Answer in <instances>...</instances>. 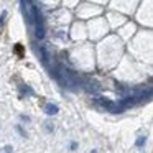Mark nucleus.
<instances>
[{
	"label": "nucleus",
	"instance_id": "nucleus-8",
	"mask_svg": "<svg viewBox=\"0 0 153 153\" xmlns=\"http://www.w3.org/2000/svg\"><path fill=\"white\" fill-rule=\"evenodd\" d=\"M92 153H97V152H92Z\"/></svg>",
	"mask_w": 153,
	"mask_h": 153
},
{
	"label": "nucleus",
	"instance_id": "nucleus-4",
	"mask_svg": "<svg viewBox=\"0 0 153 153\" xmlns=\"http://www.w3.org/2000/svg\"><path fill=\"white\" fill-rule=\"evenodd\" d=\"M145 142H146V138H145V137H140V138L137 140V143H135V145L138 146V148H142V146L145 145Z\"/></svg>",
	"mask_w": 153,
	"mask_h": 153
},
{
	"label": "nucleus",
	"instance_id": "nucleus-3",
	"mask_svg": "<svg viewBox=\"0 0 153 153\" xmlns=\"http://www.w3.org/2000/svg\"><path fill=\"white\" fill-rule=\"evenodd\" d=\"M58 112H59V107L56 104H46L45 105V114L46 115H56Z\"/></svg>",
	"mask_w": 153,
	"mask_h": 153
},
{
	"label": "nucleus",
	"instance_id": "nucleus-2",
	"mask_svg": "<svg viewBox=\"0 0 153 153\" xmlns=\"http://www.w3.org/2000/svg\"><path fill=\"white\" fill-rule=\"evenodd\" d=\"M96 104H97V105H100L104 110H107V112H110V114H120V112H123V110H125L122 105H119V104H115L114 100L104 99V97H99V99L96 100Z\"/></svg>",
	"mask_w": 153,
	"mask_h": 153
},
{
	"label": "nucleus",
	"instance_id": "nucleus-7",
	"mask_svg": "<svg viewBox=\"0 0 153 153\" xmlns=\"http://www.w3.org/2000/svg\"><path fill=\"white\" fill-rule=\"evenodd\" d=\"M5 152H7V153H10V152H12V146H5Z\"/></svg>",
	"mask_w": 153,
	"mask_h": 153
},
{
	"label": "nucleus",
	"instance_id": "nucleus-1",
	"mask_svg": "<svg viewBox=\"0 0 153 153\" xmlns=\"http://www.w3.org/2000/svg\"><path fill=\"white\" fill-rule=\"evenodd\" d=\"M53 76L58 79V82H59L61 86L69 89V91H79L81 87L84 86L82 79H81L76 73H73L71 69H68V68H64V66H58L56 69H54Z\"/></svg>",
	"mask_w": 153,
	"mask_h": 153
},
{
	"label": "nucleus",
	"instance_id": "nucleus-5",
	"mask_svg": "<svg viewBox=\"0 0 153 153\" xmlns=\"http://www.w3.org/2000/svg\"><path fill=\"white\" fill-rule=\"evenodd\" d=\"M5 17H7V12H2V15H0V27L4 25V20H5Z\"/></svg>",
	"mask_w": 153,
	"mask_h": 153
},
{
	"label": "nucleus",
	"instance_id": "nucleus-6",
	"mask_svg": "<svg viewBox=\"0 0 153 153\" xmlns=\"http://www.w3.org/2000/svg\"><path fill=\"white\" fill-rule=\"evenodd\" d=\"M46 130H48V132H51V130H53V125H51V123H50V122H48V123H46Z\"/></svg>",
	"mask_w": 153,
	"mask_h": 153
}]
</instances>
